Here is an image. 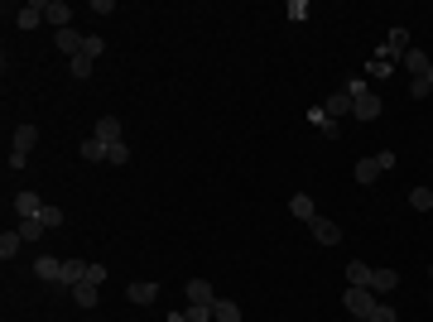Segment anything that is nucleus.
I'll return each instance as SVG.
<instances>
[{"instance_id":"22","label":"nucleus","mask_w":433,"mask_h":322,"mask_svg":"<svg viewBox=\"0 0 433 322\" xmlns=\"http://www.w3.org/2000/svg\"><path fill=\"white\" fill-rule=\"evenodd\" d=\"M82 159L87 163H106V144H102L97 135H87V140H82Z\"/></svg>"},{"instance_id":"30","label":"nucleus","mask_w":433,"mask_h":322,"mask_svg":"<svg viewBox=\"0 0 433 322\" xmlns=\"http://www.w3.org/2000/svg\"><path fill=\"white\" fill-rule=\"evenodd\" d=\"M106 163H130V144L121 140V144H106Z\"/></svg>"},{"instance_id":"7","label":"nucleus","mask_w":433,"mask_h":322,"mask_svg":"<svg viewBox=\"0 0 433 322\" xmlns=\"http://www.w3.org/2000/svg\"><path fill=\"white\" fill-rule=\"evenodd\" d=\"M15 25H20V29H39V25H44V0L20 5V10H15Z\"/></svg>"},{"instance_id":"14","label":"nucleus","mask_w":433,"mask_h":322,"mask_svg":"<svg viewBox=\"0 0 433 322\" xmlns=\"http://www.w3.org/2000/svg\"><path fill=\"white\" fill-rule=\"evenodd\" d=\"M405 68L414 73V78H429V73H433V58L424 54V49H409V54H405Z\"/></svg>"},{"instance_id":"24","label":"nucleus","mask_w":433,"mask_h":322,"mask_svg":"<svg viewBox=\"0 0 433 322\" xmlns=\"http://www.w3.org/2000/svg\"><path fill=\"white\" fill-rule=\"evenodd\" d=\"M73 298H78V308H87V313H92V308H97V284H78V289H73Z\"/></svg>"},{"instance_id":"20","label":"nucleus","mask_w":433,"mask_h":322,"mask_svg":"<svg viewBox=\"0 0 433 322\" xmlns=\"http://www.w3.org/2000/svg\"><path fill=\"white\" fill-rule=\"evenodd\" d=\"M371 274H376V269L366 265V260H352V265H347V279H352L356 289H371Z\"/></svg>"},{"instance_id":"4","label":"nucleus","mask_w":433,"mask_h":322,"mask_svg":"<svg viewBox=\"0 0 433 322\" xmlns=\"http://www.w3.org/2000/svg\"><path fill=\"white\" fill-rule=\"evenodd\" d=\"M34 144H39V125H15V135H10V154H25L29 159Z\"/></svg>"},{"instance_id":"17","label":"nucleus","mask_w":433,"mask_h":322,"mask_svg":"<svg viewBox=\"0 0 433 322\" xmlns=\"http://www.w3.org/2000/svg\"><path fill=\"white\" fill-rule=\"evenodd\" d=\"M323 111L332 116V120H342V116H352V97H347V92H332V97L323 101Z\"/></svg>"},{"instance_id":"23","label":"nucleus","mask_w":433,"mask_h":322,"mask_svg":"<svg viewBox=\"0 0 433 322\" xmlns=\"http://www.w3.org/2000/svg\"><path fill=\"white\" fill-rule=\"evenodd\" d=\"M25 245V236L20 231H0V260H15V250Z\"/></svg>"},{"instance_id":"21","label":"nucleus","mask_w":433,"mask_h":322,"mask_svg":"<svg viewBox=\"0 0 433 322\" xmlns=\"http://www.w3.org/2000/svg\"><path fill=\"white\" fill-rule=\"evenodd\" d=\"M212 322H241V308L231 298H216L212 303Z\"/></svg>"},{"instance_id":"12","label":"nucleus","mask_w":433,"mask_h":322,"mask_svg":"<svg viewBox=\"0 0 433 322\" xmlns=\"http://www.w3.org/2000/svg\"><path fill=\"white\" fill-rule=\"evenodd\" d=\"M352 173H356V183H376L380 173H385V163H380L376 154H371V159H356V168H352Z\"/></svg>"},{"instance_id":"35","label":"nucleus","mask_w":433,"mask_h":322,"mask_svg":"<svg viewBox=\"0 0 433 322\" xmlns=\"http://www.w3.org/2000/svg\"><path fill=\"white\" fill-rule=\"evenodd\" d=\"M82 284H106V265H87V279Z\"/></svg>"},{"instance_id":"27","label":"nucleus","mask_w":433,"mask_h":322,"mask_svg":"<svg viewBox=\"0 0 433 322\" xmlns=\"http://www.w3.org/2000/svg\"><path fill=\"white\" fill-rule=\"evenodd\" d=\"M429 92H433V73L429 78H409V97H414V101H424Z\"/></svg>"},{"instance_id":"34","label":"nucleus","mask_w":433,"mask_h":322,"mask_svg":"<svg viewBox=\"0 0 433 322\" xmlns=\"http://www.w3.org/2000/svg\"><path fill=\"white\" fill-rule=\"evenodd\" d=\"M284 15H289V20H308V0H289V10H284Z\"/></svg>"},{"instance_id":"33","label":"nucleus","mask_w":433,"mask_h":322,"mask_svg":"<svg viewBox=\"0 0 433 322\" xmlns=\"http://www.w3.org/2000/svg\"><path fill=\"white\" fill-rule=\"evenodd\" d=\"M371 322H400V318H395V308H390V303L380 298V303H376V313H371Z\"/></svg>"},{"instance_id":"29","label":"nucleus","mask_w":433,"mask_h":322,"mask_svg":"<svg viewBox=\"0 0 433 322\" xmlns=\"http://www.w3.org/2000/svg\"><path fill=\"white\" fill-rule=\"evenodd\" d=\"M68 68H73V78H82V82H87V78H92V68H97V63H92L87 54H78L73 63H68Z\"/></svg>"},{"instance_id":"25","label":"nucleus","mask_w":433,"mask_h":322,"mask_svg":"<svg viewBox=\"0 0 433 322\" xmlns=\"http://www.w3.org/2000/svg\"><path fill=\"white\" fill-rule=\"evenodd\" d=\"M44 231H49V226H44L39 216H25V221H20V236H25V241H44Z\"/></svg>"},{"instance_id":"6","label":"nucleus","mask_w":433,"mask_h":322,"mask_svg":"<svg viewBox=\"0 0 433 322\" xmlns=\"http://www.w3.org/2000/svg\"><path fill=\"white\" fill-rule=\"evenodd\" d=\"M44 20L54 29H73V5H68V0H49V5H44Z\"/></svg>"},{"instance_id":"3","label":"nucleus","mask_w":433,"mask_h":322,"mask_svg":"<svg viewBox=\"0 0 433 322\" xmlns=\"http://www.w3.org/2000/svg\"><path fill=\"white\" fill-rule=\"evenodd\" d=\"M308 231H313V241H318V245H337V241H342V226H337V221H327V216H313V221H308Z\"/></svg>"},{"instance_id":"13","label":"nucleus","mask_w":433,"mask_h":322,"mask_svg":"<svg viewBox=\"0 0 433 322\" xmlns=\"http://www.w3.org/2000/svg\"><path fill=\"white\" fill-rule=\"evenodd\" d=\"M82 279H87V265H82V260H63V279H58V289H78Z\"/></svg>"},{"instance_id":"10","label":"nucleus","mask_w":433,"mask_h":322,"mask_svg":"<svg viewBox=\"0 0 433 322\" xmlns=\"http://www.w3.org/2000/svg\"><path fill=\"white\" fill-rule=\"evenodd\" d=\"M10 207H15V216H20V221H25V216H39V212H44L39 192H15V202H10Z\"/></svg>"},{"instance_id":"37","label":"nucleus","mask_w":433,"mask_h":322,"mask_svg":"<svg viewBox=\"0 0 433 322\" xmlns=\"http://www.w3.org/2000/svg\"><path fill=\"white\" fill-rule=\"evenodd\" d=\"M356 322H371V318H356Z\"/></svg>"},{"instance_id":"8","label":"nucleus","mask_w":433,"mask_h":322,"mask_svg":"<svg viewBox=\"0 0 433 322\" xmlns=\"http://www.w3.org/2000/svg\"><path fill=\"white\" fill-rule=\"evenodd\" d=\"M395 289H400V274H395V269H376V274H371V294L376 298H390Z\"/></svg>"},{"instance_id":"28","label":"nucleus","mask_w":433,"mask_h":322,"mask_svg":"<svg viewBox=\"0 0 433 322\" xmlns=\"http://www.w3.org/2000/svg\"><path fill=\"white\" fill-rule=\"evenodd\" d=\"M82 54L92 58V63H97V58L106 54V39H102V34H87V44H82Z\"/></svg>"},{"instance_id":"32","label":"nucleus","mask_w":433,"mask_h":322,"mask_svg":"<svg viewBox=\"0 0 433 322\" xmlns=\"http://www.w3.org/2000/svg\"><path fill=\"white\" fill-rule=\"evenodd\" d=\"M39 221H44L49 231H54V226H63V207H44V212H39Z\"/></svg>"},{"instance_id":"15","label":"nucleus","mask_w":433,"mask_h":322,"mask_svg":"<svg viewBox=\"0 0 433 322\" xmlns=\"http://www.w3.org/2000/svg\"><path fill=\"white\" fill-rule=\"evenodd\" d=\"M97 140H102V144H121V120H116V116H102V120H97Z\"/></svg>"},{"instance_id":"31","label":"nucleus","mask_w":433,"mask_h":322,"mask_svg":"<svg viewBox=\"0 0 433 322\" xmlns=\"http://www.w3.org/2000/svg\"><path fill=\"white\" fill-rule=\"evenodd\" d=\"M183 318H188V322H212V308H207V303H188Z\"/></svg>"},{"instance_id":"9","label":"nucleus","mask_w":433,"mask_h":322,"mask_svg":"<svg viewBox=\"0 0 433 322\" xmlns=\"http://www.w3.org/2000/svg\"><path fill=\"white\" fill-rule=\"evenodd\" d=\"M54 44H58V54H82V44H87V34H78V29H58L54 34Z\"/></svg>"},{"instance_id":"38","label":"nucleus","mask_w":433,"mask_h":322,"mask_svg":"<svg viewBox=\"0 0 433 322\" xmlns=\"http://www.w3.org/2000/svg\"><path fill=\"white\" fill-rule=\"evenodd\" d=\"M429 279H433V265H429Z\"/></svg>"},{"instance_id":"18","label":"nucleus","mask_w":433,"mask_h":322,"mask_svg":"<svg viewBox=\"0 0 433 322\" xmlns=\"http://www.w3.org/2000/svg\"><path fill=\"white\" fill-rule=\"evenodd\" d=\"M289 212H294L298 221H313L318 207H313V197H308V192H294V197H289Z\"/></svg>"},{"instance_id":"11","label":"nucleus","mask_w":433,"mask_h":322,"mask_svg":"<svg viewBox=\"0 0 433 322\" xmlns=\"http://www.w3.org/2000/svg\"><path fill=\"white\" fill-rule=\"evenodd\" d=\"M34 274H39V279H49V284L58 289V279H63V260H54V255H39V260H34Z\"/></svg>"},{"instance_id":"16","label":"nucleus","mask_w":433,"mask_h":322,"mask_svg":"<svg viewBox=\"0 0 433 322\" xmlns=\"http://www.w3.org/2000/svg\"><path fill=\"white\" fill-rule=\"evenodd\" d=\"M188 303H207V308H212V303H216V289L207 284V279H188Z\"/></svg>"},{"instance_id":"26","label":"nucleus","mask_w":433,"mask_h":322,"mask_svg":"<svg viewBox=\"0 0 433 322\" xmlns=\"http://www.w3.org/2000/svg\"><path fill=\"white\" fill-rule=\"evenodd\" d=\"M409 207L414 212H433V188H414L409 192Z\"/></svg>"},{"instance_id":"1","label":"nucleus","mask_w":433,"mask_h":322,"mask_svg":"<svg viewBox=\"0 0 433 322\" xmlns=\"http://www.w3.org/2000/svg\"><path fill=\"white\" fill-rule=\"evenodd\" d=\"M342 303H347V313H352V318H371V313H376V303L380 298L371 294V289H347V294H342Z\"/></svg>"},{"instance_id":"36","label":"nucleus","mask_w":433,"mask_h":322,"mask_svg":"<svg viewBox=\"0 0 433 322\" xmlns=\"http://www.w3.org/2000/svg\"><path fill=\"white\" fill-rule=\"evenodd\" d=\"M366 73H371V78H385V73H390V63H380V58H371V63H366Z\"/></svg>"},{"instance_id":"5","label":"nucleus","mask_w":433,"mask_h":322,"mask_svg":"<svg viewBox=\"0 0 433 322\" xmlns=\"http://www.w3.org/2000/svg\"><path fill=\"white\" fill-rule=\"evenodd\" d=\"M126 298H130L135 308H150V303L159 298V284H150V279H135V284H126Z\"/></svg>"},{"instance_id":"19","label":"nucleus","mask_w":433,"mask_h":322,"mask_svg":"<svg viewBox=\"0 0 433 322\" xmlns=\"http://www.w3.org/2000/svg\"><path fill=\"white\" fill-rule=\"evenodd\" d=\"M308 120H313V125H318V130H323L327 140H337V135H342V125H337V120H332V116H327L323 106H313V111H308Z\"/></svg>"},{"instance_id":"2","label":"nucleus","mask_w":433,"mask_h":322,"mask_svg":"<svg viewBox=\"0 0 433 322\" xmlns=\"http://www.w3.org/2000/svg\"><path fill=\"white\" fill-rule=\"evenodd\" d=\"M352 116H356V120H376V116H380V97L371 92V87L352 92Z\"/></svg>"}]
</instances>
